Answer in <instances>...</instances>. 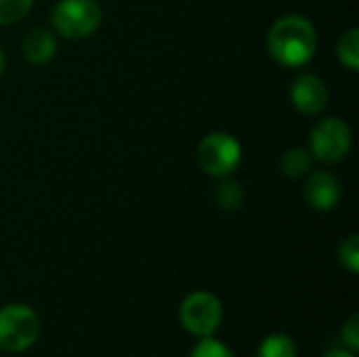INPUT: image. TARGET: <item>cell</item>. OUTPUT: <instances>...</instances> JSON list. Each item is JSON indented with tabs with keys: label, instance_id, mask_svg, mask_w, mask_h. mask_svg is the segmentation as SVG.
<instances>
[{
	"label": "cell",
	"instance_id": "6da1fadb",
	"mask_svg": "<svg viewBox=\"0 0 359 357\" xmlns=\"http://www.w3.org/2000/svg\"><path fill=\"white\" fill-rule=\"evenodd\" d=\"M267 48L280 65L303 67L313 59L318 48L316 25L303 15H284L269 27Z\"/></svg>",
	"mask_w": 359,
	"mask_h": 357
},
{
	"label": "cell",
	"instance_id": "7a4b0ae2",
	"mask_svg": "<svg viewBox=\"0 0 359 357\" xmlns=\"http://www.w3.org/2000/svg\"><path fill=\"white\" fill-rule=\"evenodd\" d=\"M101 6L97 0H59L50 11L55 32L67 40H82L101 25Z\"/></svg>",
	"mask_w": 359,
	"mask_h": 357
},
{
	"label": "cell",
	"instance_id": "3957f363",
	"mask_svg": "<svg viewBox=\"0 0 359 357\" xmlns=\"http://www.w3.org/2000/svg\"><path fill=\"white\" fill-rule=\"evenodd\" d=\"M242 162V145L229 133H210L198 145V164L210 177H229Z\"/></svg>",
	"mask_w": 359,
	"mask_h": 357
},
{
	"label": "cell",
	"instance_id": "277c9868",
	"mask_svg": "<svg viewBox=\"0 0 359 357\" xmlns=\"http://www.w3.org/2000/svg\"><path fill=\"white\" fill-rule=\"evenodd\" d=\"M40 335V320L27 305H8L0 309V347L4 351H25Z\"/></svg>",
	"mask_w": 359,
	"mask_h": 357
},
{
	"label": "cell",
	"instance_id": "5b68a950",
	"mask_svg": "<svg viewBox=\"0 0 359 357\" xmlns=\"http://www.w3.org/2000/svg\"><path fill=\"white\" fill-rule=\"evenodd\" d=\"M351 149V128L341 118L320 120L309 135V154L326 164H337L347 158Z\"/></svg>",
	"mask_w": 359,
	"mask_h": 357
},
{
	"label": "cell",
	"instance_id": "8992f818",
	"mask_svg": "<svg viewBox=\"0 0 359 357\" xmlns=\"http://www.w3.org/2000/svg\"><path fill=\"white\" fill-rule=\"evenodd\" d=\"M181 324L183 328L194 335V337H210L221 320H223V307L221 301L206 290H198L185 297V301L181 303Z\"/></svg>",
	"mask_w": 359,
	"mask_h": 357
},
{
	"label": "cell",
	"instance_id": "52a82bcc",
	"mask_svg": "<svg viewBox=\"0 0 359 357\" xmlns=\"http://www.w3.org/2000/svg\"><path fill=\"white\" fill-rule=\"evenodd\" d=\"M328 86L316 74H299L290 82V101L297 112L305 116L322 114L328 105Z\"/></svg>",
	"mask_w": 359,
	"mask_h": 357
},
{
	"label": "cell",
	"instance_id": "ba28073f",
	"mask_svg": "<svg viewBox=\"0 0 359 357\" xmlns=\"http://www.w3.org/2000/svg\"><path fill=\"white\" fill-rule=\"evenodd\" d=\"M307 175L309 177L305 181V198L309 206L322 213L332 210L341 202V196H343L341 181L326 170H313Z\"/></svg>",
	"mask_w": 359,
	"mask_h": 357
},
{
	"label": "cell",
	"instance_id": "9c48e42d",
	"mask_svg": "<svg viewBox=\"0 0 359 357\" xmlns=\"http://www.w3.org/2000/svg\"><path fill=\"white\" fill-rule=\"evenodd\" d=\"M21 48L29 63L44 65V63L53 61V57L57 55V38L46 27H34L25 34Z\"/></svg>",
	"mask_w": 359,
	"mask_h": 357
},
{
	"label": "cell",
	"instance_id": "30bf717a",
	"mask_svg": "<svg viewBox=\"0 0 359 357\" xmlns=\"http://www.w3.org/2000/svg\"><path fill=\"white\" fill-rule=\"evenodd\" d=\"M280 168L288 179L305 177L311 170V154L303 147L286 149L280 158Z\"/></svg>",
	"mask_w": 359,
	"mask_h": 357
},
{
	"label": "cell",
	"instance_id": "8fae6325",
	"mask_svg": "<svg viewBox=\"0 0 359 357\" xmlns=\"http://www.w3.org/2000/svg\"><path fill=\"white\" fill-rule=\"evenodd\" d=\"M337 57H339V61H341L347 69L358 72V67H359V29L358 27H351V29H347V32L341 36V40H339V44H337Z\"/></svg>",
	"mask_w": 359,
	"mask_h": 357
},
{
	"label": "cell",
	"instance_id": "7c38bea8",
	"mask_svg": "<svg viewBox=\"0 0 359 357\" xmlns=\"http://www.w3.org/2000/svg\"><path fill=\"white\" fill-rule=\"evenodd\" d=\"M257 357H297V345L286 335H271L261 343Z\"/></svg>",
	"mask_w": 359,
	"mask_h": 357
},
{
	"label": "cell",
	"instance_id": "4fadbf2b",
	"mask_svg": "<svg viewBox=\"0 0 359 357\" xmlns=\"http://www.w3.org/2000/svg\"><path fill=\"white\" fill-rule=\"evenodd\" d=\"M215 200H217L219 208H223V210H229V213H231V210H238V208L242 206V202H244V189H242L240 183L225 179V181L217 187Z\"/></svg>",
	"mask_w": 359,
	"mask_h": 357
},
{
	"label": "cell",
	"instance_id": "5bb4252c",
	"mask_svg": "<svg viewBox=\"0 0 359 357\" xmlns=\"http://www.w3.org/2000/svg\"><path fill=\"white\" fill-rule=\"evenodd\" d=\"M34 6V0H0V25H11L23 19Z\"/></svg>",
	"mask_w": 359,
	"mask_h": 357
},
{
	"label": "cell",
	"instance_id": "9a60e30c",
	"mask_svg": "<svg viewBox=\"0 0 359 357\" xmlns=\"http://www.w3.org/2000/svg\"><path fill=\"white\" fill-rule=\"evenodd\" d=\"M339 261L343 263V267H347L351 274L359 271V236L351 234L349 238H345L339 246Z\"/></svg>",
	"mask_w": 359,
	"mask_h": 357
},
{
	"label": "cell",
	"instance_id": "2e32d148",
	"mask_svg": "<svg viewBox=\"0 0 359 357\" xmlns=\"http://www.w3.org/2000/svg\"><path fill=\"white\" fill-rule=\"evenodd\" d=\"M189 357H233V353L221 343V341H215L210 337H204L191 351Z\"/></svg>",
	"mask_w": 359,
	"mask_h": 357
},
{
	"label": "cell",
	"instance_id": "e0dca14e",
	"mask_svg": "<svg viewBox=\"0 0 359 357\" xmlns=\"http://www.w3.org/2000/svg\"><path fill=\"white\" fill-rule=\"evenodd\" d=\"M343 341L345 345L351 349V351H358L359 349V316L353 314L347 324L343 326Z\"/></svg>",
	"mask_w": 359,
	"mask_h": 357
},
{
	"label": "cell",
	"instance_id": "ac0fdd59",
	"mask_svg": "<svg viewBox=\"0 0 359 357\" xmlns=\"http://www.w3.org/2000/svg\"><path fill=\"white\" fill-rule=\"evenodd\" d=\"M324 357H355V356H353V353H349V351H345V349H334V351L326 353Z\"/></svg>",
	"mask_w": 359,
	"mask_h": 357
},
{
	"label": "cell",
	"instance_id": "d6986e66",
	"mask_svg": "<svg viewBox=\"0 0 359 357\" xmlns=\"http://www.w3.org/2000/svg\"><path fill=\"white\" fill-rule=\"evenodd\" d=\"M4 72V53H2V48H0V74Z\"/></svg>",
	"mask_w": 359,
	"mask_h": 357
}]
</instances>
